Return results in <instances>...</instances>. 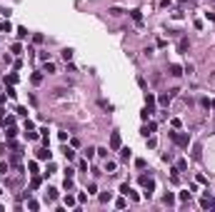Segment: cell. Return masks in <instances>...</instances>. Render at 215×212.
I'll list each match as a JSON object with an SVG mask.
<instances>
[{
	"label": "cell",
	"mask_w": 215,
	"mask_h": 212,
	"mask_svg": "<svg viewBox=\"0 0 215 212\" xmlns=\"http://www.w3.org/2000/svg\"><path fill=\"white\" fill-rule=\"evenodd\" d=\"M170 137L175 140L180 147H188V145H190V135H178V132H170Z\"/></svg>",
	"instance_id": "6da1fadb"
},
{
	"label": "cell",
	"mask_w": 215,
	"mask_h": 212,
	"mask_svg": "<svg viewBox=\"0 0 215 212\" xmlns=\"http://www.w3.org/2000/svg\"><path fill=\"white\" fill-rule=\"evenodd\" d=\"M140 185H145V187H148V192H145V195L150 197V192L155 190V180H153V177H148V175H143V177H140Z\"/></svg>",
	"instance_id": "7a4b0ae2"
},
{
	"label": "cell",
	"mask_w": 215,
	"mask_h": 212,
	"mask_svg": "<svg viewBox=\"0 0 215 212\" xmlns=\"http://www.w3.org/2000/svg\"><path fill=\"white\" fill-rule=\"evenodd\" d=\"M50 157H53V152L48 150V147H43V150H38V160H48V162H50Z\"/></svg>",
	"instance_id": "3957f363"
},
{
	"label": "cell",
	"mask_w": 215,
	"mask_h": 212,
	"mask_svg": "<svg viewBox=\"0 0 215 212\" xmlns=\"http://www.w3.org/2000/svg\"><path fill=\"white\" fill-rule=\"evenodd\" d=\"M110 147H113V150H120V135H118V132H113V137H110Z\"/></svg>",
	"instance_id": "277c9868"
},
{
	"label": "cell",
	"mask_w": 215,
	"mask_h": 212,
	"mask_svg": "<svg viewBox=\"0 0 215 212\" xmlns=\"http://www.w3.org/2000/svg\"><path fill=\"white\" fill-rule=\"evenodd\" d=\"M170 75H173V77L183 75V67H180V65H170Z\"/></svg>",
	"instance_id": "5b68a950"
},
{
	"label": "cell",
	"mask_w": 215,
	"mask_h": 212,
	"mask_svg": "<svg viewBox=\"0 0 215 212\" xmlns=\"http://www.w3.org/2000/svg\"><path fill=\"white\" fill-rule=\"evenodd\" d=\"M145 105H148L150 110H153V105H155V97H153L150 93H145Z\"/></svg>",
	"instance_id": "8992f818"
},
{
	"label": "cell",
	"mask_w": 215,
	"mask_h": 212,
	"mask_svg": "<svg viewBox=\"0 0 215 212\" xmlns=\"http://www.w3.org/2000/svg\"><path fill=\"white\" fill-rule=\"evenodd\" d=\"M130 15H133L135 23H143V15H140V10H130Z\"/></svg>",
	"instance_id": "52a82bcc"
},
{
	"label": "cell",
	"mask_w": 215,
	"mask_h": 212,
	"mask_svg": "<svg viewBox=\"0 0 215 212\" xmlns=\"http://www.w3.org/2000/svg\"><path fill=\"white\" fill-rule=\"evenodd\" d=\"M18 82V75L15 73H13V75H8V77H5V85H15Z\"/></svg>",
	"instance_id": "ba28073f"
},
{
	"label": "cell",
	"mask_w": 215,
	"mask_h": 212,
	"mask_svg": "<svg viewBox=\"0 0 215 212\" xmlns=\"http://www.w3.org/2000/svg\"><path fill=\"white\" fill-rule=\"evenodd\" d=\"M120 157L123 160H130V147H120Z\"/></svg>",
	"instance_id": "9c48e42d"
},
{
	"label": "cell",
	"mask_w": 215,
	"mask_h": 212,
	"mask_svg": "<svg viewBox=\"0 0 215 212\" xmlns=\"http://www.w3.org/2000/svg\"><path fill=\"white\" fill-rule=\"evenodd\" d=\"M115 167H118V162H113V160L105 162V170H108V172H115Z\"/></svg>",
	"instance_id": "30bf717a"
},
{
	"label": "cell",
	"mask_w": 215,
	"mask_h": 212,
	"mask_svg": "<svg viewBox=\"0 0 215 212\" xmlns=\"http://www.w3.org/2000/svg\"><path fill=\"white\" fill-rule=\"evenodd\" d=\"M60 55H63V60L68 62V60H70V58H73V50H70V47H65V50H63V53H60Z\"/></svg>",
	"instance_id": "8fae6325"
},
{
	"label": "cell",
	"mask_w": 215,
	"mask_h": 212,
	"mask_svg": "<svg viewBox=\"0 0 215 212\" xmlns=\"http://www.w3.org/2000/svg\"><path fill=\"white\" fill-rule=\"evenodd\" d=\"M188 47H190V42H188V40H180V45H178V50H180V53H185Z\"/></svg>",
	"instance_id": "7c38bea8"
},
{
	"label": "cell",
	"mask_w": 215,
	"mask_h": 212,
	"mask_svg": "<svg viewBox=\"0 0 215 212\" xmlns=\"http://www.w3.org/2000/svg\"><path fill=\"white\" fill-rule=\"evenodd\" d=\"M63 152H65V157H68V160H75V152L70 150V147H65V150H63Z\"/></svg>",
	"instance_id": "4fadbf2b"
},
{
	"label": "cell",
	"mask_w": 215,
	"mask_h": 212,
	"mask_svg": "<svg viewBox=\"0 0 215 212\" xmlns=\"http://www.w3.org/2000/svg\"><path fill=\"white\" fill-rule=\"evenodd\" d=\"M110 200H113V195H110V192H103V195H100V202H110Z\"/></svg>",
	"instance_id": "5bb4252c"
},
{
	"label": "cell",
	"mask_w": 215,
	"mask_h": 212,
	"mask_svg": "<svg viewBox=\"0 0 215 212\" xmlns=\"http://www.w3.org/2000/svg\"><path fill=\"white\" fill-rule=\"evenodd\" d=\"M18 38H20V40L28 38V30H25V27H18Z\"/></svg>",
	"instance_id": "9a60e30c"
},
{
	"label": "cell",
	"mask_w": 215,
	"mask_h": 212,
	"mask_svg": "<svg viewBox=\"0 0 215 212\" xmlns=\"http://www.w3.org/2000/svg\"><path fill=\"white\" fill-rule=\"evenodd\" d=\"M65 205H68V207H73V205H75V197L68 195V197H65Z\"/></svg>",
	"instance_id": "2e32d148"
},
{
	"label": "cell",
	"mask_w": 215,
	"mask_h": 212,
	"mask_svg": "<svg viewBox=\"0 0 215 212\" xmlns=\"http://www.w3.org/2000/svg\"><path fill=\"white\" fill-rule=\"evenodd\" d=\"M28 210H33V212H35V210H38V202H35V200H30V202H28Z\"/></svg>",
	"instance_id": "e0dca14e"
},
{
	"label": "cell",
	"mask_w": 215,
	"mask_h": 212,
	"mask_svg": "<svg viewBox=\"0 0 215 212\" xmlns=\"http://www.w3.org/2000/svg\"><path fill=\"white\" fill-rule=\"evenodd\" d=\"M45 73H55V65H53V62H45Z\"/></svg>",
	"instance_id": "ac0fdd59"
},
{
	"label": "cell",
	"mask_w": 215,
	"mask_h": 212,
	"mask_svg": "<svg viewBox=\"0 0 215 212\" xmlns=\"http://www.w3.org/2000/svg\"><path fill=\"white\" fill-rule=\"evenodd\" d=\"M33 82H35V85H38V82H43V75L35 73V75H33Z\"/></svg>",
	"instance_id": "d6986e66"
},
{
	"label": "cell",
	"mask_w": 215,
	"mask_h": 212,
	"mask_svg": "<svg viewBox=\"0 0 215 212\" xmlns=\"http://www.w3.org/2000/svg\"><path fill=\"white\" fill-rule=\"evenodd\" d=\"M18 93H15V87H13V85H8V97H15Z\"/></svg>",
	"instance_id": "ffe728a7"
},
{
	"label": "cell",
	"mask_w": 215,
	"mask_h": 212,
	"mask_svg": "<svg viewBox=\"0 0 215 212\" xmlns=\"http://www.w3.org/2000/svg\"><path fill=\"white\" fill-rule=\"evenodd\" d=\"M120 192H123V195H128V192H130V185H128V182H125V185H120Z\"/></svg>",
	"instance_id": "44dd1931"
},
{
	"label": "cell",
	"mask_w": 215,
	"mask_h": 212,
	"mask_svg": "<svg viewBox=\"0 0 215 212\" xmlns=\"http://www.w3.org/2000/svg\"><path fill=\"white\" fill-rule=\"evenodd\" d=\"M173 5V0H160V8H170Z\"/></svg>",
	"instance_id": "7402d4cb"
},
{
	"label": "cell",
	"mask_w": 215,
	"mask_h": 212,
	"mask_svg": "<svg viewBox=\"0 0 215 212\" xmlns=\"http://www.w3.org/2000/svg\"><path fill=\"white\" fill-rule=\"evenodd\" d=\"M0 30H8L10 33V23H0Z\"/></svg>",
	"instance_id": "603a6c76"
},
{
	"label": "cell",
	"mask_w": 215,
	"mask_h": 212,
	"mask_svg": "<svg viewBox=\"0 0 215 212\" xmlns=\"http://www.w3.org/2000/svg\"><path fill=\"white\" fill-rule=\"evenodd\" d=\"M0 15H10V13H5V10H3V8H0Z\"/></svg>",
	"instance_id": "cb8c5ba5"
}]
</instances>
